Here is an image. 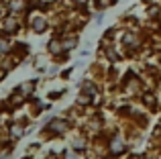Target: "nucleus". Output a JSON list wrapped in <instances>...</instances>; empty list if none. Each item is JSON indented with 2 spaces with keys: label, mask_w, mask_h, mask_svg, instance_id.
Masks as SVG:
<instances>
[{
  "label": "nucleus",
  "mask_w": 161,
  "mask_h": 159,
  "mask_svg": "<svg viewBox=\"0 0 161 159\" xmlns=\"http://www.w3.org/2000/svg\"><path fill=\"white\" fill-rule=\"evenodd\" d=\"M6 49H8L6 39H0V55H4V53H6Z\"/></svg>",
  "instance_id": "obj_6"
},
{
  "label": "nucleus",
  "mask_w": 161,
  "mask_h": 159,
  "mask_svg": "<svg viewBox=\"0 0 161 159\" xmlns=\"http://www.w3.org/2000/svg\"><path fill=\"white\" fill-rule=\"evenodd\" d=\"M10 135L14 137V139H19V137L23 135V129H20V127H16V124H12V127H10Z\"/></svg>",
  "instance_id": "obj_3"
},
{
  "label": "nucleus",
  "mask_w": 161,
  "mask_h": 159,
  "mask_svg": "<svg viewBox=\"0 0 161 159\" xmlns=\"http://www.w3.org/2000/svg\"><path fill=\"white\" fill-rule=\"evenodd\" d=\"M108 2H110V0H100V4H104V6H106Z\"/></svg>",
  "instance_id": "obj_8"
},
{
  "label": "nucleus",
  "mask_w": 161,
  "mask_h": 159,
  "mask_svg": "<svg viewBox=\"0 0 161 159\" xmlns=\"http://www.w3.org/2000/svg\"><path fill=\"white\" fill-rule=\"evenodd\" d=\"M59 49H61V47H59L57 41H55V43H51V51H59Z\"/></svg>",
  "instance_id": "obj_7"
},
{
  "label": "nucleus",
  "mask_w": 161,
  "mask_h": 159,
  "mask_svg": "<svg viewBox=\"0 0 161 159\" xmlns=\"http://www.w3.org/2000/svg\"><path fill=\"white\" fill-rule=\"evenodd\" d=\"M43 23H45L43 19H37V20H35V31H37V33H41V31L45 29V25H43Z\"/></svg>",
  "instance_id": "obj_5"
},
{
  "label": "nucleus",
  "mask_w": 161,
  "mask_h": 159,
  "mask_svg": "<svg viewBox=\"0 0 161 159\" xmlns=\"http://www.w3.org/2000/svg\"><path fill=\"white\" fill-rule=\"evenodd\" d=\"M110 149H112V153H122L125 143H122L120 139H116V141H112V143H110Z\"/></svg>",
  "instance_id": "obj_2"
},
{
  "label": "nucleus",
  "mask_w": 161,
  "mask_h": 159,
  "mask_svg": "<svg viewBox=\"0 0 161 159\" xmlns=\"http://www.w3.org/2000/svg\"><path fill=\"white\" fill-rule=\"evenodd\" d=\"M23 0H12L10 2V10H23Z\"/></svg>",
  "instance_id": "obj_4"
},
{
  "label": "nucleus",
  "mask_w": 161,
  "mask_h": 159,
  "mask_svg": "<svg viewBox=\"0 0 161 159\" xmlns=\"http://www.w3.org/2000/svg\"><path fill=\"white\" fill-rule=\"evenodd\" d=\"M65 129H67V123L65 120H53L51 124H49V131H53V133H57V135H61V133H65Z\"/></svg>",
  "instance_id": "obj_1"
},
{
  "label": "nucleus",
  "mask_w": 161,
  "mask_h": 159,
  "mask_svg": "<svg viewBox=\"0 0 161 159\" xmlns=\"http://www.w3.org/2000/svg\"><path fill=\"white\" fill-rule=\"evenodd\" d=\"M78 2H86V0H78Z\"/></svg>",
  "instance_id": "obj_9"
}]
</instances>
